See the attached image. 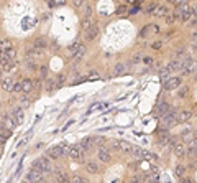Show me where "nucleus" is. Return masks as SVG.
<instances>
[{
	"label": "nucleus",
	"mask_w": 197,
	"mask_h": 183,
	"mask_svg": "<svg viewBox=\"0 0 197 183\" xmlns=\"http://www.w3.org/2000/svg\"><path fill=\"white\" fill-rule=\"evenodd\" d=\"M181 83H182V78H179V76H172V78L167 79V81H164V89H167V91L177 89L179 86H181Z\"/></svg>",
	"instance_id": "2"
},
{
	"label": "nucleus",
	"mask_w": 197,
	"mask_h": 183,
	"mask_svg": "<svg viewBox=\"0 0 197 183\" xmlns=\"http://www.w3.org/2000/svg\"><path fill=\"white\" fill-rule=\"evenodd\" d=\"M11 117H13V121H15L16 124H20V122L23 121V111H21V109H15V111H13V116H11Z\"/></svg>",
	"instance_id": "23"
},
{
	"label": "nucleus",
	"mask_w": 197,
	"mask_h": 183,
	"mask_svg": "<svg viewBox=\"0 0 197 183\" xmlns=\"http://www.w3.org/2000/svg\"><path fill=\"white\" fill-rule=\"evenodd\" d=\"M190 119V111H181L176 116V122H186Z\"/></svg>",
	"instance_id": "14"
},
{
	"label": "nucleus",
	"mask_w": 197,
	"mask_h": 183,
	"mask_svg": "<svg viewBox=\"0 0 197 183\" xmlns=\"http://www.w3.org/2000/svg\"><path fill=\"white\" fill-rule=\"evenodd\" d=\"M194 17V12H192V8H186V10H182L181 12V20L184 22V23H187V22H190V18Z\"/></svg>",
	"instance_id": "12"
},
{
	"label": "nucleus",
	"mask_w": 197,
	"mask_h": 183,
	"mask_svg": "<svg viewBox=\"0 0 197 183\" xmlns=\"http://www.w3.org/2000/svg\"><path fill=\"white\" fill-rule=\"evenodd\" d=\"M176 116H177V114H176L174 111H169L167 114H164L161 121H163V124L166 125V127H169V125H172V124L176 122Z\"/></svg>",
	"instance_id": "5"
},
{
	"label": "nucleus",
	"mask_w": 197,
	"mask_h": 183,
	"mask_svg": "<svg viewBox=\"0 0 197 183\" xmlns=\"http://www.w3.org/2000/svg\"><path fill=\"white\" fill-rule=\"evenodd\" d=\"M33 46L36 48V50H43V48H46V46H48V40H46L44 36H39V38H36V40H34Z\"/></svg>",
	"instance_id": "11"
},
{
	"label": "nucleus",
	"mask_w": 197,
	"mask_h": 183,
	"mask_svg": "<svg viewBox=\"0 0 197 183\" xmlns=\"http://www.w3.org/2000/svg\"><path fill=\"white\" fill-rule=\"evenodd\" d=\"M187 91H189L187 86H181V88L177 89L176 96H177V98H186V96H187Z\"/></svg>",
	"instance_id": "25"
},
{
	"label": "nucleus",
	"mask_w": 197,
	"mask_h": 183,
	"mask_svg": "<svg viewBox=\"0 0 197 183\" xmlns=\"http://www.w3.org/2000/svg\"><path fill=\"white\" fill-rule=\"evenodd\" d=\"M28 102H30V99H28V98H23V99H21V106H23V107H26V106H28Z\"/></svg>",
	"instance_id": "39"
},
{
	"label": "nucleus",
	"mask_w": 197,
	"mask_h": 183,
	"mask_svg": "<svg viewBox=\"0 0 197 183\" xmlns=\"http://www.w3.org/2000/svg\"><path fill=\"white\" fill-rule=\"evenodd\" d=\"M69 157L74 158V160H82L84 150H82L79 145H74V147H71V150H69Z\"/></svg>",
	"instance_id": "4"
},
{
	"label": "nucleus",
	"mask_w": 197,
	"mask_h": 183,
	"mask_svg": "<svg viewBox=\"0 0 197 183\" xmlns=\"http://www.w3.org/2000/svg\"><path fill=\"white\" fill-rule=\"evenodd\" d=\"M59 147H61L62 155H69V150H71V147L67 145V142H61V144H59Z\"/></svg>",
	"instance_id": "29"
},
{
	"label": "nucleus",
	"mask_w": 197,
	"mask_h": 183,
	"mask_svg": "<svg viewBox=\"0 0 197 183\" xmlns=\"http://www.w3.org/2000/svg\"><path fill=\"white\" fill-rule=\"evenodd\" d=\"M89 78H90V79H98L100 76H98L97 73H90V74H89Z\"/></svg>",
	"instance_id": "40"
},
{
	"label": "nucleus",
	"mask_w": 197,
	"mask_h": 183,
	"mask_svg": "<svg viewBox=\"0 0 197 183\" xmlns=\"http://www.w3.org/2000/svg\"><path fill=\"white\" fill-rule=\"evenodd\" d=\"M13 93H21V86H20V83H15V86H13Z\"/></svg>",
	"instance_id": "38"
},
{
	"label": "nucleus",
	"mask_w": 197,
	"mask_h": 183,
	"mask_svg": "<svg viewBox=\"0 0 197 183\" xmlns=\"http://www.w3.org/2000/svg\"><path fill=\"white\" fill-rule=\"evenodd\" d=\"M11 50V43L10 40H0V53H5V51Z\"/></svg>",
	"instance_id": "17"
},
{
	"label": "nucleus",
	"mask_w": 197,
	"mask_h": 183,
	"mask_svg": "<svg viewBox=\"0 0 197 183\" xmlns=\"http://www.w3.org/2000/svg\"><path fill=\"white\" fill-rule=\"evenodd\" d=\"M128 183H140V180H138V178H131Z\"/></svg>",
	"instance_id": "41"
},
{
	"label": "nucleus",
	"mask_w": 197,
	"mask_h": 183,
	"mask_svg": "<svg viewBox=\"0 0 197 183\" xmlns=\"http://www.w3.org/2000/svg\"><path fill=\"white\" fill-rule=\"evenodd\" d=\"M194 139H195V140H197V129H195V130H194Z\"/></svg>",
	"instance_id": "43"
},
{
	"label": "nucleus",
	"mask_w": 197,
	"mask_h": 183,
	"mask_svg": "<svg viewBox=\"0 0 197 183\" xmlns=\"http://www.w3.org/2000/svg\"><path fill=\"white\" fill-rule=\"evenodd\" d=\"M28 68H30V70H33V71L38 70V66L34 65V61H28Z\"/></svg>",
	"instance_id": "37"
},
{
	"label": "nucleus",
	"mask_w": 197,
	"mask_h": 183,
	"mask_svg": "<svg viewBox=\"0 0 197 183\" xmlns=\"http://www.w3.org/2000/svg\"><path fill=\"white\" fill-rule=\"evenodd\" d=\"M174 173H176L177 176H182V175H184V167H181V165H177V167H176V170H174Z\"/></svg>",
	"instance_id": "32"
},
{
	"label": "nucleus",
	"mask_w": 197,
	"mask_h": 183,
	"mask_svg": "<svg viewBox=\"0 0 197 183\" xmlns=\"http://www.w3.org/2000/svg\"><path fill=\"white\" fill-rule=\"evenodd\" d=\"M126 70H128V66H126L125 63H117V65L113 66L112 76H121V74L126 73Z\"/></svg>",
	"instance_id": "6"
},
{
	"label": "nucleus",
	"mask_w": 197,
	"mask_h": 183,
	"mask_svg": "<svg viewBox=\"0 0 197 183\" xmlns=\"http://www.w3.org/2000/svg\"><path fill=\"white\" fill-rule=\"evenodd\" d=\"M167 137H169L167 135V130H161L159 132V140H167Z\"/></svg>",
	"instance_id": "34"
},
{
	"label": "nucleus",
	"mask_w": 197,
	"mask_h": 183,
	"mask_svg": "<svg viewBox=\"0 0 197 183\" xmlns=\"http://www.w3.org/2000/svg\"><path fill=\"white\" fill-rule=\"evenodd\" d=\"M85 51H87V50H85V46H84L82 43H79V41H76L71 46V55H72L74 60H82L84 55H85Z\"/></svg>",
	"instance_id": "1"
},
{
	"label": "nucleus",
	"mask_w": 197,
	"mask_h": 183,
	"mask_svg": "<svg viewBox=\"0 0 197 183\" xmlns=\"http://www.w3.org/2000/svg\"><path fill=\"white\" fill-rule=\"evenodd\" d=\"M85 170H87L89 173H92V175L98 173V165L94 163V162H87V163H85Z\"/></svg>",
	"instance_id": "18"
},
{
	"label": "nucleus",
	"mask_w": 197,
	"mask_h": 183,
	"mask_svg": "<svg viewBox=\"0 0 197 183\" xmlns=\"http://www.w3.org/2000/svg\"><path fill=\"white\" fill-rule=\"evenodd\" d=\"M56 86H57V84L53 81V79H48V81L44 83V88H46V91H49V93H51V91H54Z\"/></svg>",
	"instance_id": "27"
},
{
	"label": "nucleus",
	"mask_w": 197,
	"mask_h": 183,
	"mask_svg": "<svg viewBox=\"0 0 197 183\" xmlns=\"http://www.w3.org/2000/svg\"><path fill=\"white\" fill-rule=\"evenodd\" d=\"M154 15H158V17H166V15H167V8H166V7H158V10L154 12Z\"/></svg>",
	"instance_id": "30"
},
{
	"label": "nucleus",
	"mask_w": 197,
	"mask_h": 183,
	"mask_svg": "<svg viewBox=\"0 0 197 183\" xmlns=\"http://www.w3.org/2000/svg\"><path fill=\"white\" fill-rule=\"evenodd\" d=\"M184 153H186V150H184V145H182V144L174 145V155H176L177 158H182Z\"/></svg>",
	"instance_id": "20"
},
{
	"label": "nucleus",
	"mask_w": 197,
	"mask_h": 183,
	"mask_svg": "<svg viewBox=\"0 0 197 183\" xmlns=\"http://www.w3.org/2000/svg\"><path fill=\"white\" fill-rule=\"evenodd\" d=\"M110 147L115 148V150H120V142L118 140H110Z\"/></svg>",
	"instance_id": "33"
},
{
	"label": "nucleus",
	"mask_w": 197,
	"mask_h": 183,
	"mask_svg": "<svg viewBox=\"0 0 197 183\" xmlns=\"http://www.w3.org/2000/svg\"><path fill=\"white\" fill-rule=\"evenodd\" d=\"M71 183H90V181H89V180H85V178H82L80 175H72Z\"/></svg>",
	"instance_id": "26"
},
{
	"label": "nucleus",
	"mask_w": 197,
	"mask_h": 183,
	"mask_svg": "<svg viewBox=\"0 0 197 183\" xmlns=\"http://www.w3.org/2000/svg\"><path fill=\"white\" fill-rule=\"evenodd\" d=\"M149 176H151L153 183H159V171L156 167H151V171H149Z\"/></svg>",
	"instance_id": "21"
},
{
	"label": "nucleus",
	"mask_w": 197,
	"mask_h": 183,
	"mask_svg": "<svg viewBox=\"0 0 197 183\" xmlns=\"http://www.w3.org/2000/svg\"><path fill=\"white\" fill-rule=\"evenodd\" d=\"M92 26H94V22H92V18H85L84 23H82V28H84L85 31H89Z\"/></svg>",
	"instance_id": "28"
},
{
	"label": "nucleus",
	"mask_w": 197,
	"mask_h": 183,
	"mask_svg": "<svg viewBox=\"0 0 197 183\" xmlns=\"http://www.w3.org/2000/svg\"><path fill=\"white\" fill-rule=\"evenodd\" d=\"M31 170L39 171V173H44V165H43V162H41V158L33 160V163H31Z\"/></svg>",
	"instance_id": "13"
},
{
	"label": "nucleus",
	"mask_w": 197,
	"mask_h": 183,
	"mask_svg": "<svg viewBox=\"0 0 197 183\" xmlns=\"http://www.w3.org/2000/svg\"><path fill=\"white\" fill-rule=\"evenodd\" d=\"M64 78H66L64 74H59V76H57V83H56V84H57V86H61L62 83H64Z\"/></svg>",
	"instance_id": "36"
},
{
	"label": "nucleus",
	"mask_w": 197,
	"mask_h": 183,
	"mask_svg": "<svg viewBox=\"0 0 197 183\" xmlns=\"http://www.w3.org/2000/svg\"><path fill=\"white\" fill-rule=\"evenodd\" d=\"M120 150L126 153H133V145L128 144V142H120Z\"/></svg>",
	"instance_id": "22"
},
{
	"label": "nucleus",
	"mask_w": 197,
	"mask_h": 183,
	"mask_svg": "<svg viewBox=\"0 0 197 183\" xmlns=\"http://www.w3.org/2000/svg\"><path fill=\"white\" fill-rule=\"evenodd\" d=\"M20 86H21L23 94H28V93L33 91V81H30V79H23V81H20Z\"/></svg>",
	"instance_id": "9"
},
{
	"label": "nucleus",
	"mask_w": 197,
	"mask_h": 183,
	"mask_svg": "<svg viewBox=\"0 0 197 183\" xmlns=\"http://www.w3.org/2000/svg\"><path fill=\"white\" fill-rule=\"evenodd\" d=\"M46 157H49V158H59L62 157V152H61V147L59 145H54V147H51L48 153H46Z\"/></svg>",
	"instance_id": "8"
},
{
	"label": "nucleus",
	"mask_w": 197,
	"mask_h": 183,
	"mask_svg": "<svg viewBox=\"0 0 197 183\" xmlns=\"http://www.w3.org/2000/svg\"><path fill=\"white\" fill-rule=\"evenodd\" d=\"M182 183H192V181H189V180H182Z\"/></svg>",
	"instance_id": "44"
},
{
	"label": "nucleus",
	"mask_w": 197,
	"mask_h": 183,
	"mask_svg": "<svg viewBox=\"0 0 197 183\" xmlns=\"http://www.w3.org/2000/svg\"><path fill=\"white\" fill-rule=\"evenodd\" d=\"M195 79H197V78H195Z\"/></svg>",
	"instance_id": "45"
},
{
	"label": "nucleus",
	"mask_w": 197,
	"mask_h": 183,
	"mask_svg": "<svg viewBox=\"0 0 197 183\" xmlns=\"http://www.w3.org/2000/svg\"><path fill=\"white\" fill-rule=\"evenodd\" d=\"M156 112L161 114V116L167 114V112H169V104H167V102H163V104H159L158 107H156Z\"/></svg>",
	"instance_id": "19"
},
{
	"label": "nucleus",
	"mask_w": 197,
	"mask_h": 183,
	"mask_svg": "<svg viewBox=\"0 0 197 183\" xmlns=\"http://www.w3.org/2000/svg\"><path fill=\"white\" fill-rule=\"evenodd\" d=\"M2 122L5 124V127H7L8 130H11V129L16 125V122L13 121V117H11V116H3V121H2Z\"/></svg>",
	"instance_id": "16"
},
{
	"label": "nucleus",
	"mask_w": 197,
	"mask_h": 183,
	"mask_svg": "<svg viewBox=\"0 0 197 183\" xmlns=\"http://www.w3.org/2000/svg\"><path fill=\"white\" fill-rule=\"evenodd\" d=\"M192 12H194V15H197V5H195V7L192 8Z\"/></svg>",
	"instance_id": "42"
},
{
	"label": "nucleus",
	"mask_w": 197,
	"mask_h": 183,
	"mask_svg": "<svg viewBox=\"0 0 197 183\" xmlns=\"http://www.w3.org/2000/svg\"><path fill=\"white\" fill-rule=\"evenodd\" d=\"M13 86H15V83L11 81L10 78H5L3 81H2V89L3 91H8V93H11V91H13Z\"/></svg>",
	"instance_id": "15"
},
{
	"label": "nucleus",
	"mask_w": 197,
	"mask_h": 183,
	"mask_svg": "<svg viewBox=\"0 0 197 183\" xmlns=\"http://www.w3.org/2000/svg\"><path fill=\"white\" fill-rule=\"evenodd\" d=\"M97 35H98V26L94 25L89 31H85V40H87V41H92V40L97 38Z\"/></svg>",
	"instance_id": "10"
},
{
	"label": "nucleus",
	"mask_w": 197,
	"mask_h": 183,
	"mask_svg": "<svg viewBox=\"0 0 197 183\" xmlns=\"http://www.w3.org/2000/svg\"><path fill=\"white\" fill-rule=\"evenodd\" d=\"M98 160L103 163H108L110 160H112V155H110V152H108V148H98Z\"/></svg>",
	"instance_id": "7"
},
{
	"label": "nucleus",
	"mask_w": 197,
	"mask_h": 183,
	"mask_svg": "<svg viewBox=\"0 0 197 183\" xmlns=\"http://www.w3.org/2000/svg\"><path fill=\"white\" fill-rule=\"evenodd\" d=\"M46 74H48L46 66H41V68H39V78H41V79H46Z\"/></svg>",
	"instance_id": "31"
},
{
	"label": "nucleus",
	"mask_w": 197,
	"mask_h": 183,
	"mask_svg": "<svg viewBox=\"0 0 197 183\" xmlns=\"http://www.w3.org/2000/svg\"><path fill=\"white\" fill-rule=\"evenodd\" d=\"M189 155H190V157H194V158H197V147L190 148V150H189Z\"/></svg>",
	"instance_id": "35"
},
{
	"label": "nucleus",
	"mask_w": 197,
	"mask_h": 183,
	"mask_svg": "<svg viewBox=\"0 0 197 183\" xmlns=\"http://www.w3.org/2000/svg\"><path fill=\"white\" fill-rule=\"evenodd\" d=\"M90 142H94V139H92V137H87V139H84L82 142H80V148H82V150H89V148H90Z\"/></svg>",
	"instance_id": "24"
},
{
	"label": "nucleus",
	"mask_w": 197,
	"mask_h": 183,
	"mask_svg": "<svg viewBox=\"0 0 197 183\" xmlns=\"http://www.w3.org/2000/svg\"><path fill=\"white\" fill-rule=\"evenodd\" d=\"M26 181L28 183H43V173L39 171H34V170H30L26 175Z\"/></svg>",
	"instance_id": "3"
}]
</instances>
